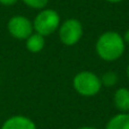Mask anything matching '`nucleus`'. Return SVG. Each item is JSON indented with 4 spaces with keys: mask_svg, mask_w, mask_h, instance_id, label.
<instances>
[{
    "mask_svg": "<svg viewBox=\"0 0 129 129\" xmlns=\"http://www.w3.org/2000/svg\"><path fill=\"white\" fill-rule=\"evenodd\" d=\"M126 50L123 38L114 31L104 32L95 43L96 54L104 61H116L122 57Z\"/></svg>",
    "mask_w": 129,
    "mask_h": 129,
    "instance_id": "f257e3e1",
    "label": "nucleus"
},
{
    "mask_svg": "<svg viewBox=\"0 0 129 129\" xmlns=\"http://www.w3.org/2000/svg\"><path fill=\"white\" fill-rule=\"evenodd\" d=\"M73 87L79 95L85 98L95 96L102 88L101 78L93 71L84 70L76 74L73 79Z\"/></svg>",
    "mask_w": 129,
    "mask_h": 129,
    "instance_id": "f03ea898",
    "label": "nucleus"
},
{
    "mask_svg": "<svg viewBox=\"0 0 129 129\" xmlns=\"http://www.w3.org/2000/svg\"><path fill=\"white\" fill-rule=\"evenodd\" d=\"M60 26V16L58 11L53 9L44 8L40 10L33 20V28L35 33L42 36H49L53 34Z\"/></svg>",
    "mask_w": 129,
    "mask_h": 129,
    "instance_id": "7ed1b4c3",
    "label": "nucleus"
},
{
    "mask_svg": "<svg viewBox=\"0 0 129 129\" xmlns=\"http://www.w3.org/2000/svg\"><path fill=\"white\" fill-rule=\"evenodd\" d=\"M84 33L82 23L76 18H69L60 24L58 28L59 39L61 43L67 47H73L80 41Z\"/></svg>",
    "mask_w": 129,
    "mask_h": 129,
    "instance_id": "20e7f679",
    "label": "nucleus"
},
{
    "mask_svg": "<svg viewBox=\"0 0 129 129\" xmlns=\"http://www.w3.org/2000/svg\"><path fill=\"white\" fill-rule=\"evenodd\" d=\"M7 29L14 39L26 40L34 33L33 23L23 15H15L8 20Z\"/></svg>",
    "mask_w": 129,
    "mask_h": 129,
    "instance_id": "39448f33",
    "label": "nucleus"
},
{
    "mask_svg": "<svg viewBox=\"0 0 129 129\" xmlns=\"http://www.w3.org/2000/svg\"><path fill=\"white\" fill-rule=\"evenodd\" d=\"M0 129H38V127L31 118L17 114L5 120Z\"/></svg>",
    "mask_w": 129,
    "mask_h": 129,
    "instance_id": "423d86ee",
    "label": "nucleus"
},
{
    "mask_svg": "<svg viewBox=\"0 0 129 129\" xmlns=\"http://www.w3.org/2000/svg\"><path fill=\"white\" fill-rule=\"evenodd\" d=\"M113 104L119 112H129V88L119 87L113 94Z\"/></svg>",
    "mask_w": 129,
    "mask_h": 129,
    "instance_id": "0eeeda50",
    "label": "nucleus"
},
{
    "mask_svg": "<svg viewBox=\"0 0 129 129\" xmlns=\"http://www.w3.org/2000/svg\"><path fill=\"white\" fill-rule=\"evenodd\" d=\"M105 129H129V112L114 114L107 122Z\"/></svg>",
    "mask_w": 129,
    "mask_h": 129,
    "instance_id": "6e6552de",
    "label": "nucleus"
},
{
    "mask_svg": "<svg viewBox=\"0 0 129 129\" xmlns=\"http://www.w3.org/2000/svg\"><path fill=\"white\" fill-rule=\"evenodd\" d=\"M45 45V39L44 36L40 35L39 33L34 32L31 36L26 39V49L32 53H39L43 50Z\"/></svg>",
    "mask_w": 129,
    "mask_h": 129,
    "instance_id": "1a4fd4ad",
    "label": "nucleus"
},
{
    "mask_svg": "<svg viewBox=\"0 0 129 129\" xmlns=\"http://www.w3.org/2000/svg\"><path fill=\"white\" fill-rule=\"evenodd\" d=\"M101 83H102V86L105 87H113L118 84V80H119V76L116 71H105L102 76H101Z\"/></svg>",
    "mask_w": 129,
    "mask_h": 129,
    "instance_id": "9d476101",
    "label": "nucleus"
},
{
    "mask_svg": "<svg viewBox=\"0 0 129 129\" xmlns=\"http://www.w3.org/2000/svg\"><path fill=\"white\" fill-rule=\"evenodd\" d=\"M26 6H28L29 8L33 9H39L42 10L47 7V5L49 4V0H22Z\"/></svg>",
    "mask_w": 129,
    "mask_h": 129,
    "instance_id": "9b49d317",
    "label": "nucleus"
},
{
    "mask_svg": "<svg viewBox=\"0 0 129 129\" xmlns=\"http://www.w3.org/2000/svg\"><path fill=\"white\" fill-rule=\"evenodd\" d=\"M18 0H0V4L2 6H13L17 2Z\"/></svg>",
    "mask_w": 129,
    "mask_h": 129,
    "instance_id": "f8f14e48",
    "label": "nucleus"
},
{
    "mask_svg": "<svg viewBox=\"0 0 129 129\" xmlns=\"http://www.w3.org/2000/svg\"><path fill=\"white\" fill-rule=\"evenodd\" d=\"M122 38H123V41H125V43H127V44H129V28L125 32V34H123Z\"/></svg>",
    "mask_w": 129,
    "mask_h": 129,
    "instance_id": "ddd939ff",
    "label": "nucleus"
},
{
    "mask_svg": "<svg viewBox=\"0 0 129 129\" xmlns=\"http://www.w3.org/2000/svg\"><path fill=\"white\" fill-rule=\"evenodd\" d=\"M76 129H99V128H95V127H92V126H83V127H79V128H76Z\"/></svg>",
    "mask_w": 129,
    "mask_h": 129,
    "instance_id": "4468645a",
    "label": "nucleus"
},
{
    "mask_svg": "<svg viewBox=\"0 0 129 129\" xmlns=\"http://www.w3.org/2000/svg\"><path fill=\"white\" fill-rule=\"evenodd\" d=\"M108 2H111V4H119V2L123 1V0H107Z\"/></svg>",
    "mask_w": 129,
    "mask_h": 129,
    "instance_id": "2eb2a0df",
    "label": "nucleus"
},
{
    "mask_svg": "<svg viewBox=\"0 0 129 129\" xmlns=\"http://www.w3.org/2000/svg\"><path fill=\"white\" fill-rule=\"evenodd\" d=\"M126 75H127V78H128V80H129V63H128L127 68H126Z\"/></svg>",
    "mask_w": 129,
    "mask_h": 129,
    "instance_id": "dca6fc26",
    "label": "nucleus"
}]
</instances>
